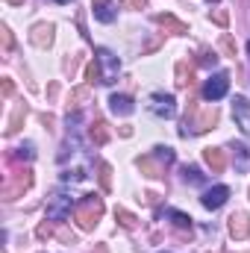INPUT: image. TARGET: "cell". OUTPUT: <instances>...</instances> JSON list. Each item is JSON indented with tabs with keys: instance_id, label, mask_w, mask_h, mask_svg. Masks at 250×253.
Instances as JSON below:
<instances>
[{
	"instance_id": "cell-5",
	"label": "cell",
	"mask_w": 250,
	"mask_h": 253,
	"mask_svg": "<svg viewBox=\"0 0 250 253\" xmlns=\"http://www.w3.org/2000/svg\"><path fill=\"white\" fill-rule=\"evenodd\" d=\"M233 118H236V126H239L245 135H250V103H248V97H236V100H233Z\"/></svg>"
},
{
	"instance_id": "cell-13",
	"label": "cell",
	"mask_w": 250,
	"mask_h": 253,
	"mask_svg": "<svg viewBox=\"0 0 250 253\" xmlns=\"http://www.w3.org/2000/svg\"><path fill=\"white\" fill-rule=\"evenodd\" d=\"M159 24H168L171 30H177V33H186V27H183V24H177L171 15H159Z\"/></svg>"
},
{
	"instance_id": "cell-18",
	"label": "cell",
	"mask_w": 250,
	"mask_h": 253,
	"mask_svg": "<svg viewBox=\"0 0 250 253\" xmlns=\"http://www.w3.org/2000/svg\"><path fill=\"white\" fill-rule=\"evenodd\" d=\"M121 6H144V0H121Z\"/></svg>"
},
{
	"instance_id": "cell-7",
	"label": "cell",
	"mask_w": 250,
	"mask_h": 253,
	"mask_svg": "<svg viewBox=\"0 0 250 253\" xmlns=\"http://www.w3.org/2000/svg\"><path fill=\"white\" fill-rule=\"evenodd\" d=\"M227 197H230V189H227V186H215V189H206V191H203L200 203H203L206 209H221V206L227 203Z\"/></svg>"
},
{
	"instance_id": "cell-2",
	"label": "cell",
	"mask_w": 250,
	"mask_h": 253,
	"mask_svg": "<svg viewBox=\"0 0 250 253\" xmlns=\"http://www.w3.org/2000/svg\"><path fill=\"white\" fill-rule=\"evenodd\" d=\"M100 212H103V203H100L97 197H85V200L77 206V221H80V227H83V230H91V227L97 224Z\"/></svg>"
},
{
	"instance_id": "cell-1",
	"label": "cell",
	"mask_w": 250,
	"mask_h": 253,
	"mask_svg": "<svg viewBox=\"0 0 250 253\" xmlns=\"http://www.w3.org/2000/svg\"><path fill=\"white\" fill-rule=\"evenodd\" d=\"M74 209V197L65 194V191H56L47 197V221H65Z\"/></svg>"
},
{
	"instance_id": "cell-16",
	"label": "cell",
	"mask_w": 250,
	"mask_h": 253,
	"mask_svg": "<svg viewBox=\"0 0 250 253\" xmlns=\"http://www.w3.org/2000/svg\"><path fill=\"white\" fill-rule=\"evenodd\" d=\"M171 218H174V224H177V227H191V218L183 215V212H171Z\"/></svg>"
},
{
	"instance_id": "cell-12",
	"label": "cell",
	"mask_w": 250,
	"mask_h": 253,
	"mask_svg": "<svg viewBox=\"0 0 250 253\" xmlns=\"http://www.w3.org/2000/svg\"><path fill=\"white\" fill-rule=\"evenodd\" d=\"M236 165H239V171H242V174L250 168V153H248V147H242V144L236 147Z\"/></svg>"
},
{
	"instance_id": "cell-3",
	"label": "cell",
	"mask_w": 250,
	"mask_h": 253,
	"mask_svg": "<svg viewBox=\"0 0 250 253\" xmlns=\"http://www.w3.org/2000/svg\"><path fill=\"white\" fill-rule=\"evenodd\" d=\"M227 88H230V77H227L224 71H221V74H212V77L203 83V97L215 103V100H221V97L227 94Z\"/></svg>"
},
{
	"instance_id": "cell-20",
	"label": "cell",
	"mask_w": 250,
	"mask_h": 253,
	"mask_svg": "<svg viewBox=\"0 0 250 253\" xmlns=\"http://www.w3.org/2000/svg\"><path fill=\"white\" fill-rule=\"evenodd\" d=\"M56 3H71V0H56Z\"/></svg>"
},
{
	"instance_id": "cell-8",
	"label": "cell",
	"mask_w": 250,
	"mask_h": 253,
	"mask_svg": "<svg viewBox=\"0 0 250 253\" xmlns=\"http://www.w3.org/2000/svg\"><path fill=\"white\" fill-rule=\"evenodd\" d=\"M94 18L103 21V24H112V21H115V6H112V0H94Z\"/></svg>"
},
{
	"instance_id": "cell-4",
	"label": "cell",
	"mask_w": 250,
	"mask_h": 253,
	"mask_svg": "<svg viewBox=\"0 0 250 253\" xmlns=\"http://www.w3.org/2000/svg\"><path fill=\"white\" fill-rule=\"evenodd\" d=\"M150 112L159 118H174L177 115V100L171 94H153L150 97Z\"/></svg>"
},
{
	"instance_id": "cell-6",
	"label": "cell",
	"mask_w": 250,
	"mask_h": 253,
	"mask_svg": "<svg viewBox=\"0 0 250 253\" xmlns=\"http://www.w3.org/2000/svg\"><path fill=\"white\" fill-rule=\"evenodd\" d=\"M97 65H103V83H112L121 71V62L118 56H112L109 50H97Z\"/></svg>"
},
{
	"instance_id": "cell-19",
	"label": "cell",
	"mask_w": 250,
	"mask_h": 253,
	"mask_svg": "<svg viewBox=\"0 0 250 253\" xmlns=\"http://www.w3.org/2000/svg\"><path fill=\"white\" fill-rule=\"evenodd\" d=\"M215 21L218 24H227V12H215Z\"/></svg>"
},
{
	"instance_id": "cell-17",
	"label": "cell",
	"mask_w": 250,
	"mask_h": 253,
	"mask_svg": "<svg viewBox=\"0 0 250 253\" xmlns=\"http://www.w3.org/2000/svg\"><path fill=\"white\" fill-rule=\"evenodd\" d=\"M106 124H97V129H91V135L97 138V141H106V129H103Z\"/></svg>"
},
{
	"instance_id": "cell-14",
	"label": "cell",
	"mask_w": 250,
	"mask_h": 253,
	"mask_svg": "<svg viewBox=\"0 0 250 253\" xmlns=\"http://www.w3.org/2000/svg\"><path fill=\"white\" fill-rule=\"evenodd\" d=\"M156 156H159L165 165H171V162H174V150H171V147H156Z\"/></svg>"
},
{
	"instance_id": "cell-15",
	"label": "cell",
	"mask_w": 250,
	"mask_h": 253,
	"mask_svg": "<svg viewBox=\"0 0 250 253\" xmlns=\"http://www.w3.org/2000/svg\"><path fill=\"white\" fill-rule=\"evenodd\" d=\"M183 174H186V183H194V186H197V183H203V177H200V171H197V168H186Z\"/></svg>"
},
{
	"instance_id": "cell-11",
	"label": "cell",
	"mask_w": 250,
	"mask_h": 253,
	"mask_svg": "<svg viewBox=\"0 0 250 253\" xmlns=\"http://www.w3.org/2000/svg\"><path fill=\"white\" fill-rule=\"evenodd\" d=\"M248 218H245V215H233V218H230V233H233V236H239V239H242V236H248Z\"/></svg>"
},
{
	"instance_id": "cell-9",
	"label": "cell",
	"mask_w": 250,
	"mask_h": 253,
	"mask_svg": "<svg viewBox=\"0 0 250 253\" xmlns=\"http://www.w3.org/2000/svg\"><path fill=\"white\" fill-rule=\"evenodd\" d=\"M109 109H112L115 115H129L135 106H132V100H129L126 94H112V97H109Z\"/></svg>"
},
{
	"instance_id": "cell-10",
	"label": "cell",
	"mask_w": 250,
	"mask_h": 253,
	"mask_svg": "<svg viewBox=\"0 0 250 253\" xmlns=\"http://www.w3.org/2000/svg\"><path fill=\"white\" fill-rule=\"evenodd\" d=\"M203 156H206V162H209V168H212V171H224V165H227V159H224V150H218V147H209Z\"/></svg>"
}]
</instances>
